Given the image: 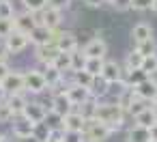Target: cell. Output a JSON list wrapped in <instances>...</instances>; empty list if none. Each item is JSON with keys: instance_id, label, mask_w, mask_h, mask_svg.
Returning <instances> with one entry per match:
<instances>
[{"instance_id": "cell-1", "label": "cell", "mask_w": 157, "mask_h": 142, "mask_svg": "<svg viewBox=\"0 0 157 142\" xmlns=\"http://www.w3.org/2000/svg\"><path fill=\"white\" fill-rule=\"evenodd\" d=\"M125 116H127V112L116 101H97L93 118L103 123V125H108L112 131H118L123 127V123H125Z\"/></svg>"}, {"instance_id": "cell-31", "label": "cell", "mask_w": 157, "mask_h": 142, "mask_svg": "<svg viewBox=\"0 0 157 142\" xmlns=\"http://www.w3.org/2000/svg\"><path fill=\"white\" fill-rule=\"evenodd\" d=\"M54 67L65 75L67 71H71V54H65V52H60L58 54V58L54 60Z\"/></svg>"}, {"instance_id": "cell-10", "label": "cell", "mask_w": 157, "mask_h": 142, "mask_svg": "<svg viewBox=\"0 0 157 142\" xmlns=\"http://www.w3.org/2000/svg\"><path fill=\"white\" fill-rule=\"evenodd\" d=\"M82 54L86 58H105L108 54V43L101 39V37H93L84 48H82Z\"/></svg>"}, {"instance_id": "cell-2", "label": "cell", "mask_w": 157, "mask_h": 142, "mask_svg": "<svg viewBox=\"0 0 157 142\" xmlns=\"http://www.w3.org/2000/svg\"><path fill=\"white\" fill-rule=\"evenodd\" d=\"M112 133H114V131H112L108 125H103V123H99V121H95V118H88L82 136H84V142H103V140H108Z\"/></svg>"}, {"instance_id": "cell-48", "label": "cell", "mask_w": 157, "mask_h": 142, "mask_svg": "<svg viewBox=\"0 0 157 142\" xmlns=\"http://www.w3.org/2000/svg\"><path fill=\"white\" fill-rule=\"evenodd\" d=\"M153 106H155V108H157V97H155V101H153Z\"/></svg>"}, {"instance_id": "cell-18", "label": "cell", "mask_w": 157, "mask_h": 142, "mask_svg": "<svg viewBox=\"0 0 157 142\" xmlns=\"http://www.w3.org/2000/svg\"><path fill=\"white\" fill-rule=\"evenodd\" d=\"M52 110H54L56 114H60V116H67V114L73 112L75 108H73V103L69 101L67 93H63V95H52Z\"/></svg>"}, {"instance_id": "cell-12", "label": "cell", "mask_w": 157, "mask_h": 142, "mask_svg": "<svg viewBox=\"0 0 157 142\" xmlns=\"http://www.w3.org/2000/svg\"><path fill=\"white\" fill-rule=\"evenodd\" d=\"M13 26H15V30H17V33L30 35V33L37 28V15H35V13L24 11V13H20V15H15V17H13Z\"/></svg>"}, {"instance_id": "cell-21", "label": "cell", "mask_w": 157, "mask_h": 142, "mask_svg": "<svg viewBox=\"0 0 157 142\" xmlns=\"http://www.w3.org/2000/svg\"><path fill=\"white\" fill-rule=\"evenodd\" d=\"M144 80H148V75H146L142 69H133V71H131V69H125V71H123V82H125L129 88H136V86L142 84Z\"/></svg>"}, {"instance_id": "cell-45", "label": "cell", "mask_w": 157, "mask_h": 142, "mask_svg": "<svg viewBox=\"0 0 157 142\" xmlns=\"http://www.w3.org/2000/svg\"><path fill=\"white\" fill-rule=\"evenodd\" d=\"M148 131H151V142H157V123H155Z\"/></svg>"}, {"instance_id": "cell-5", "label": "cell", "mask_w": 157, "mask_h": 142, "mask_svg": "<svg viewBox=\"0 0 157 142\" xmlns=\"http://www.w3.org/2000/svg\"><path fill=\"white\" fill-rule=\"evenodd\" d=\"M60 22H63V11H56L52 7H45L41 13H37V24H41L50 30H58Z\"/></svg>"}, {"instance_id": "cell-39", "label": "cell", "mask_w": 157, "mask_h": 142, "mask_svg": "<svg viewBox=\"0 0 157 142\" xmlns=\"http://www.w3.org/2000/svg\"><path fill=\"white\" fill-rule=\"evenodd\" d=\"M131 9H133V11H146V9H153V0H131Z\"/></svg>"}, {"instance_id": "cell-37", "label": "cell", "mask_w": 157, "mask_h": 142, "mask_svg": "<svg viewBox=\"0 0 157 142\" xmlns=\"http://www.w3.org/2000/svg\"><path fill=\"white\" fill-rule=\"evenodd\" d=\"M15 30V26H13V20H0V39H7L11 33Z\"/></svg>"}, {"instance_id": "cell-49", "label": "cell", "mask_w": 157, "mask_h": 142, "mask_svg": "<svg viewBox=\"0 0 157 142\" xmlns=\"http://www.w3.org/2000/svg\"><path fill=\"white\" fill-rule=\"evenodd\" d=\"M0 2H11V0H0Z\"/></svg>"}, {"instance_id": "cell-46", "label": "cell", "mask_w": 157, "mask_h": 142, "mask_svg": "<svg viewBox=\"0 0 157 142\" xmlns=\"http://www.w3.org/2000/svg\"><path fill=\"white\" fill-rule=\"evenodd\" d=\"M0 142H9V140H7V136H2V133H0Z\"/></svg>"}, {"instance_id": "cell-33", "label": "cell", "mask_w": 157, "mask_h": 142, "mask_svg": "<svg viewBox=\"0 0 157 142\" xmlns=\"http://www.w3.org/2000/svg\"><path fill=\"white\" fill-rule=\"evenodd\" d=\"M15 118H17V116L13 114V110H11V106L7 103V99L0 101V123L7 125V123H11V121H15Z\"/></svg>"}, {"instance_id": "cell-50", "label": "cell", "mask_w": 157, "mask_h": 142, "mask_svg": "<svg viewBox=\"0 0 157 142\" xmlns=\"http://www.w3.org/2000/svg\"><path fill=\"white\" fill-rule=\"evenodd\" d=\"M105 2H112V0H105Z\"/></svg>"}, {"instance_id": "cell-8", "label": "cell", "mask_w": 157, "mask_h": 142, "mask_svg": "<svg viewBox=\"0 0 157 142\" xmlns=\"http://www.w3.org/2000/svg\"><path fill=\"white\" fill-rule=\"evenodd\" d=\"M84 127H86V118L82 116L80 110L69 112L63 121V131H67V133H84Z\"/></svg>"}, {"instance_id": "cell-44", "label": "cell", "mask_w": 157, "mask_h": 142, "mask_svg": "<svg viewBox=\"0 0 157 142\" xmlns=\"http://www.w3.org/2000/svg\"><path fill=\"white\" fill-rule=\"evenodd\" d=\"M9 73H11L9 65H7V63H0V82H2V80H5V78L9 75Z\"/></svg>"}, {"instance_id": "cell-29", "label": "cell", "mask_w": 157, "mask_h": 142, "mask_svg": "<svg viewBox=\"0 0 157 142\" xmlns=\"http://www.w3.org/2000/svg\"><path fill=\"white\" fill-rule=\"evenodd\" d=\"M103 65H105V60H103V58H88V60H86L84 71H86V73H90L93 78H99V75H101V71H103Z\"/></svg>"}, {"instance_id": "cell-7", "label": "cell", "mask_w": 157, "mask_h": 142, "mask_svg": "<svg viewBox=\"0 0 157 142\" xmlns=\"http://www.w3.org/2000/svg\"><path fill=\"white\" fill-rule=\"evenodd\" d=\"M2 90L9 95H17V93H24V73L22 71H11L2 82H0Z\"/></svg>"}, {"instance_id": "cell-3", "label": "cell", "mask_w": 157, "mask_h": 142, "mask_svg": "<svg viewBox=\"0 0 157 142\" xmlns=\"http://www.w3.org/2000/svg\"><path fill=\"white\" fill-rule=\"evenodd\" d=\"M48 90V82L43 78V71H37V69H30L24 73V93H30V95H41Z\"/></svg>"}, {"instance_id": "cell-41", "label": "cell", "mask_w": 157, "mask_h": 142, "mask_svg": "<svg viewBox=\"0 0 157 142\" xmlns=\"http://www.w3.org/2000/svg\"><path fill=\"white\" fill-rule=\"evenodd\" d=\"M110 5H112L116 11L123 13V11H129V9H131V0H112Z\"/></svg>"}, {"instance_id": "cell-36", "label": "cell", "mask_w": 157, "mask_h": 142, "mask_svg": "<svg viewBox=\"0 0 157 142\" xmlns=\"http://www.w3.org/2000/svg\"><path fill=\"white\" fill-rule=\"evenodd\" d=\"M142 71H144L148 78H153V75L157 73V54H155V56L144 58V63H142Z\"/></svg>"}, {"instance_id": "cell-6", "label": "cell", "mask_w": 157, "mask_h": 142, "mask_svg": "<svg viewBox=\"0 0 157 142\" xmlns=\"http://www.w3.org/2000/svg\"><path fill=\"white\" fill-rule=\"evenodd\" d=\"M67 97H69V101L73 103L75 110L82 108L84 103H88V101L93 99L88 88H84V86H80V84H73V82H69V86H67Z\"/></svg>"}, {"instance_id": "cell-43", "label": "cell", "mask_w": 157, "mask_h": 142, "mask_svg": "<svg viewBox=\"0 0 157 142\" xmlns=\"http://www.w3.org/2000/svg\"><path fill=\"white\" fill-rule=\"evenodd\" d=\"M11 54H9V50H7V45H5V41L0 43V63H7V58H9Z\"/></svg>"}, {"instance_id": "cell-47", "label": "cell", "mask_w": 157, "mask_h": 142, "mask_svg": "<svg viewBox=\"0 0 157 142\" xmlns=\"http://www.w3.org/2000/svg\"><path fill=\"white\" fill-rule=\"evenodd\" d=\"M153 11L157 13V0H153Z\"/></svg>"}, {"instance_id": "cell-24", "label": "cell", "mask_w": 157, "mask_h": 142, "mask_svg": "<svg viewBox=\"0 0 157 142\" xmlns=\"http://www.w3.org/2000/svg\"><path fill=\"white\" fill-rule=\"evenodd\" d=\"M127 140L129 142H151V131L138 125H131L127 131Z\"/></svg>"}, {"instance_id": "cell-16", "label": "cell", "mask_w": 157, "mask_h": 142, "mask_svg": "<svg viewBox=\"0 0 157 142\" xmlns=\"http://www.w3.org/2000/svg\"><path fill=\"white\" fill-rule=\"evenodd\" d=\"M133 93H136L140 99H144V101L153 103V101H155V97H157V80H153V78L144 80L142 84H138V86L133 88Z\"/></svg>"}, {"instance_id": "cell-25", "label": "cell", "mask_w": 157, "mask_h": 142, "mask_svg": "<svg viewBox=\"0 0 157 142\" xmlns=\"http://www.w3.org/2000/svg\"><path fill=\"white\" fill-rule=\"evenodd\" d=\"M63 121H65V116H60V114H56L54 110H50L48 114H45V125L54 131V133H63Z\"/></svg>"}, {"instance_id": "cell-9", "label": "cell", "mask_w": 157, "mask_h": 142, "mask_svg": "<svg viewBox=\"0 0 157 142\" xmlns=\"http://www.w3.org/2000/svg\"><path fill=\"white\" fill-rule=\"evenodd\" d=\"M28 39L37 45V48H43V45H52L54 43V39H56V30H50V28H45V26H41V24H37V28L28 35Z\"/></svg>"}, {"instance_id": "cell-17", "label": "cell", "mask_w": 157, "mask_h": 142, "mask_svg": "<svg viewBox=\"0 0 157 142\" xmlns=\"http://www.w3.org/2000/svg\"><path fill=\"white\" fill-rule=\"evenodd\" d=\"M148 39H155V37H153V26H151V24L140 22V24H136V26L131 28V41H133L136 45H140V43H144V41H148Z\"/></svg>"}, {"instance_id": "cell-34", "label": "cell", "mask_w": 157, "mask_h": 142, "mask_svg": "<svg viewBox=\"0 0 157 142\" xmlns=\"http://www.w3.org/2000/svg\"><path fill=\"white\" fill-rule=\"evenodd\" d=\"M73 73V84H80V86H84V88H90V84H93V75L90 73H86V71H71Z\"/></svg>"}, {"instance_id": "cell-22", "label": "cell", "mask_w": 157, "mask_h": 142, "mask_svg": "<svg viewBox=\"0 0 157 142\" xmlns=\"http://www.w3.org/2000/svg\"><path fill=\"white\" fill-rule=\"evenodd\" d=\"M7 103L11 106V110H13V114H15V116H22V114H24V110H26V106H28V97H26V93L9 95V97H7Z\"/></svg>"}, {"instance_id": "cell-27", "label": "cell", "mask_w": 157, "mask_h": 142, "mask_svg": "<svg viewBox=\"0 0 157 142\" xmlns=\"http://www.w3.org/2000/svg\"><path fill=\"white\" fill-rule=\"evenodd\" d=\"M54 136V131L45 125V123H39L35 125V133H33V142H50Z\"/></svg>"}, {"instance_id": "cell-26", "label": "cell", "mask_w": 157, "mask_h": 142, "mask_svg": "<svg viewBox=\"0 0 157 142\" xmlns=\"http://www.w3.org/2000/svg\"><path fill=\"white\" fill-rule=\"evenodd\" d=\"M142 63H144V56L133 48L131 52H127V56H125V69H142Z\"/></svg>"}, {"instance_id": "cell-30", "label": "cell", "mask_w": 157, "mask_h": 142, "mask_svg": "<svg viewBox=\"0 0 157 142\" xmlns=\"http://www.w3.org/2000/svg\"><path fill=\"white\" fill-rule=\"evenodd\" d=\"M136 50H138V52H140L144 58L155 56V54H157V41H155V39H148V41H144V43L136 45Z\"/></svg>"}, {"instance_id": "cell-19", "label": "cell", "mask_w": 157, "mask_h": 142, "mask_svg": "<svg viewBox=\"0 0 157 142\" xmlns=\"http://www.w3.org/2000/svg\"><path fill=\"white\" fill-rule=\"evenodd\" d=\"M136 123L133 125H138V127H144V129H151L155 123H157V108L155 106H148L144 112H140L136 118H133Z\"/></svg>"}, {"instance_id": "cell-14", "label": "cell", "mask_w": 157, "mask_h": 142, "mask_svg": "<svg viewBox=\"0 0 157 142\" xmlns=\"http://www.w3.org/2000/svg\"><path fill=\"white\" fill-rule=\"evenodd\" d=\"M123 71H125V67H121L116 60H105L103 71H101V78H103L108 84H116V82L123 80Z\"/></svg>"}, {"instance_id": "cell-32", "label": "cell", "mask_w": 157, "mask_h": 142, "mask_svg": "<svg viewBox=\"0 0 157 142\" xmlns=\"http://www.w3.org/2000/svg\"><path fill=\"white\" fill-rule=\"evenodd\" d=\"M24 2V9L28 11V13H41L45 7H48V0H22Z\"/></svg>"}, {"instance_id": "cell-4", "label": "cell", "mask_w": 157, "mask_h": 142, "mask_svg": "<svg viewBox=\"0 0 157 142\" xmlns=\"http://www.w3.org/2000/svg\"><path fill=\"white\" fill-rule=\"evenodd\" d=\"M54 45L58 48V52L73 54V52H78V37H75L71 30H56Z\"/></svg>"}, {"instance_id": "cell-11", "label": "cell", "mask_w": 157, "mask_h": 142, "mask_svg": "<svg viewBox=\"0 0 157 142\" xmlns=\"http://www.w3.org/2000/svg\"><path fill=\"white\" fill-rule=\"evenodd\" d=\"M50 110L41 103V101H28V106H26V110H24V118H28L33 125H39V123H43L45 121V114H48Z\"/></svg>"}, {"instance_id": "cell-35", "label": "cell", "mask_w": 157, "mask_h": 142, "mask_svg": "<svg viewBox=\"0 0 157 142\" xmlns=\"http://www.w3.org/2000/svg\"><path fill=\"white\" fill-rule=\"evenodd\" d=\"M86 56L78 50V52H73L71 54V71H84V67H86Z\"/></svg>"}, {"instance_id": "cell-28", "label": "cell", "mask_w": 157, "mask_h": 142, "mask_svg": "<svg viewBox=\"0 0 157 142\" xmlns=\"http://www.w3.org/2000/svg\"><path fill=\"white\" fill-rule=\"evenodd\" d=\"M43 78H45V82H48V88H52V86H54V84H58L65 75H63L54 65H48V67L43 69Z\"/></svg>"}, {"instance_id": "cell-42", "label": "cell", "mask_w": 157, "mask_h": 142, "mask_svg": "<svg viewBox=\"0 0 157 142\" xmlns=\"http://www.w3.org/2000/svg\"><path fill=\"white\" fill-rule=\"evenodd\" d=\"M82 2L88 7V9H101L105 5V0H82Z\"/></svg>"}, {"instance_id": "cell-20", "label": "cell", "mask_w": 157, "mask_h": 142, "mask_svg": "<svg viewBox=\"0 0 157 142\" xmlns=\"http://www.w3.org/2000/svg\"><path fill=\"white\" fill-rule=\"evenodd\" d=\"M58 54H60V52H58V48L52 43V45L37 48V54H35V56H37V60H39V63H43V65L48 67V65H54V60L58 58Z\"/></svg>"}, {"instance_id": "cell-40", "label": "cell", "mask_w": 157, "mask_h": 142, "mask_svg": "<svg viewBox=\"0 0 157 142\" xmlns=\"http://www.w3.org/2000/svg\"><path fill=\"white\" fill-rule=\"evenodd\" d=\"M48 7H52L56 11H65L71 7V0H48Z\"/></svg>"}, {"instance_id": "cell-15", "label": "cell", "mask_w": 157, "mask_h": 142, "mask_svg": "<svg viewBox=\"0 0 157 142\" xmlns=\"http://www.w3.org/2000/svg\"><path fill=\"white\" fill-rule=\"evenodd\" d=\"M33 133H35V125L24 118V116H17L13 121V136L20 138V140H33Z\"/></svg>"}, {"instance_id": "cell-13", "label": "cell", "mask_w": 157, "mask_h": 142, "mask_svg": "<svg viewBox=\"0 0 157 142\" xmlns=\"http://www.w3.org/2000/svg\"><path fill=\"white\" fill-rule=\"evenodd\" d=\"M28 43H30L28 35H24V33H17V30H13V33H11L7 39H5V45H7L9 54H20V52H24Z\"/></svg>"}, {"instance_id": "cell-23", "label": "cell", "mask_w": 157, "mask_h": 142, "mask_svg": "<svg viewBox=\"0 0 157 142\" xmlns=\"http://www.w3.org/2000/svg\"><path fill=\"white\" fill-rule=\"evenodd\" d=\"M90 97L99 101V97H108L110 95V84L99 75V78H93V84H90Z\"/></svg>"}, {"instance_id": "cell-38", "label": "cell", "mask_w": 157, "mask_h": 142, "mask_svg": "<svg viewBox=\"0 0 157 142\" xmlns=\"http://www.w3.org/2000/svg\"><path fill=\"white\" fill-rule=\"evenodd\" d=\"M13 17H15L13 5L11 2H0V20H13Z\"/></svg>"}]
</instances>
